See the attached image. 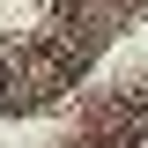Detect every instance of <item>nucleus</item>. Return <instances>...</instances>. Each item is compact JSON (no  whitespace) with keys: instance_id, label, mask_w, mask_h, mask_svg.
<instances>
[{"instance_id":"1","label":"nucleus","mask_w":148,"mask_h":148,"mask_svg":"<svg viewBox=\"0 0 148 148\" xmlns=\"http://www.w3.org/2000/svg\"><path fill=\"white\" fill-rule=\"evenodd\" d=\"M8 96H15V74H8V67H0V104H8Z\"/></svg>"}]
</instances>
